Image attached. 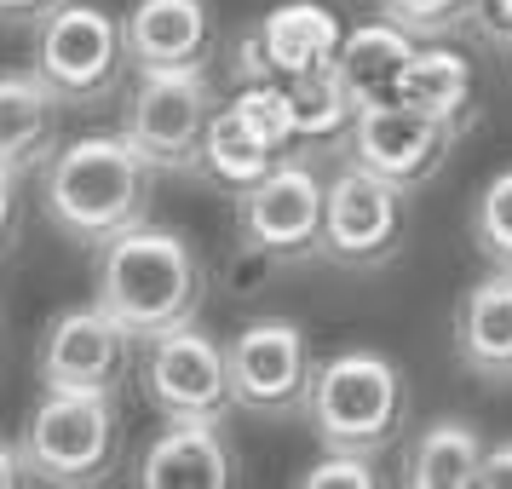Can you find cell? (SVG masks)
<instances>
[{"mask_svg":"<svg viewBox=\"0 0 512 489\" xmlns=\"http://www.w3.org/2000/svg\"><path fill=\"white\" fill-rule=\"evenodd\" d=\"M18 484H29L24 449L18 443H0V489H18Z\"/></svg>","mask_w":512,"mask_h":489,"instance_id":"4dcf8cb0","label":"cell"},{"mask_svg":"<svg viewBox=\"0 0 512 489\" xmlns=\"http://www.w3.org/2000/svg\"><path fill=\"white\" fill-rule=\"evenodd\" d=\"M415 64V35L392 18L380 24H357L346 29V41L334 52V70L346 75V87L357 104H386V98H403V75Z\"/></svg>","mask_w":512,"mask_h":489,"instance_id":"ac0fdd59","label":"cell"},{"mask_svg":"<svg viewBox=\"0 0 512 489\" xmlns=\"http://www.w3.org/2000/svg\"><path fill=\"white\" fill-rule=\"evenodd\" d=\"M29 70L47 81L70 110H98L121 93L133 70L127 58V24H116L104 6L64 0L52 18L35 24V64Z\"/></svg>","mask_w":512,"mask_h":489,"instance_id":"5b68a950","label":"cell"},{"mask_svg":"<svg viewBox=\"0 0 512 489\" xmlns=\"http://www.w3.org/2000/svg\"><path fill=\"white\" fill-rule=\"evenodd\" d=\"M64 98L52 93L35 70L0 75V173H41L52 150L64 144Z\"/></svg>","mask_w":512,"mask_h":489,"instance_id":"e0dca14e","label":"cell"},{"mask_svg":"<svg viewBox=\"0 0 512 489\" xmlns=\"http://www.w3.org/2000/svg\"><path fill=\"white\" fill-rule=\"evenodd\" d=\"M139 386L162 420H225L236 409L231 397V357L196 323L162 328L139 340Z\"/></svg>","mask_w":512,"mask_h":489,"instance_id":"30bf717a","label":"cell"},{"mask_svg":"<svg viewBox=\"0 0 512 489\" xmlns=\"http://www.w3.org/2000/svg\"><path fill=\"white\" fill-rule=\"evenodd\" d=\"M455 144H461L455 127H443L438 116H426V110L403 104V98H386V104H357L346 150H351V162L386 173L392 185L420 190L443 173Z\"/></svg>","mask_w":512,"mask_h":489,"instance_id":"7c38bea8","label":"cell"},{"mask_svg":"<svg viewBox=\"0 0 512 489\" xmlns=\"http://www.w3.org/2000/svg\"><path fill=\"white\" fill-rule=\"evenodd\" d=\"M340 41H346V29H340V18L328 6H317V0H288V6L265 12L242 35L236 75L242 81H294V75L328 70Z\"/></svg>","mask_w":512,"mask_h":489,"instance_id":"4fadbf2b","label":"cell"},{"mask_svg":"<svg viewBox=\"0 0 512 489\" xmlns=\"http://www.w3.org/2000/svg\"><path fill=\"white\" fill-rule=\"evenodd\" d=\"M236 110L248 116L265 144H277L282 156H288V144H294V116H288V87L282 81H242V93L231 98Z\"/></svg>","mask_w":512,"mask_h":489,"instance_id":"cb8c5ba5","label":"cell"},{"mask_svg":"<svg viewBox=\"0 0 512 489\" xmlns=\"http://www.w3.org/2000/svg\"><path fill=\"white\" fill-rule=\"evenodd\" d=\"M277 162H282L277 144H265L254 127H248V116H242L236 104H225V110H213V121H208V139H202V167H196V179H208V185L242 196V190L259 185V179H265Z\"/></svg>","mask_w":512,"mask_h":489,"instance_id":"44dd1931","label":"cell"},{"mask_svg":"<svg viewBox=\"0 0 512 489\" xmlns=\"http://www.w3.org/2000/svg\"><path fill=\"white\" fill-rule=\"evenodd\" d=\"M374 6H380V18L403 24L415 41H438L449 29H466V18H472V0H374Z\"/></svg>","mask_w":512,"mask_h":489,"instance_id":"d4e9b609","label":"cell"},{"mask_svg":"<svg viewBox=\"0 0 512 489\" xmlns=\"http://www.w3.org/2000/svg\"><path fill=\"white\" fill-rule=\"evenodd\" d=\"M213 110L219 104H213L208 70L139 75L127 104H121V139L133 144L156 173H196Z\"/></svg>","mask_w":512,"mask_h":489,"instance_id":"52a82bcc","label":"cell"},{"mask_svg":"<svg viewBox=\"0 0 512 489\" xmlns=\"http://www.w3.org/2000/svg\"><path fill=\"white\" fill-rule=\"evenodd\" d=\"M93 300L127 323L139 340L162 334V328L196 323V311L208 300V271L202 254L190 248L185 231H167V225H133V231L110 236L98 248L93 265Z\"/></svg>","mask_w":512,"mask_h":489,"instance_id":"7a4b0ae2","label":"cell"},{"mask_svg":"<svg viewBox=\"0 0 512 489\" xmlns=\"http://www.w3.org/2000/svg\"><path fill=\"white\" fill-rule=\"evenodd\" d=\"M144 489H231L236 449L225 438V420H167L139 455Z\"/></svg>","mask_w":512,"mask_h":489,"instance_id":"9a60e30c","label":"cell"},{"mask_svg":"<svg viewBox=\"0 0 512 489\" xmlns=\"http://www.w3.org/2000/svg\"><path fill=\"white\" fill-rule=\"evenodd\" d=\"M466 29H472L484 47L512 52V0H472V18H466Z\"/></svg>","mask_w":512,"mask_h":489,"instance_id":"4316f807","label":"cell"},{"mask_svg":"<svg viewBox=\"0 0 512 489\" xmlns=\"http://www.w3.org/2000/svg\"><path fill=\"white\" fill-rule=\"evenodd\" d=\"M409 196L386 173L363 162H346L328 179L323 202V259L340 271H380L409 242Z\"/></svg>","mask_w":512,"mask_h":489,"instance_id":"8992f818","label":"cell"},{"mask_svg":"<svg viewBox=\"0 0 512 489\" xmlns=\"http://www.w3.org/2000/svg\"><path fill=\"white\" fill-rule=\"evenodd\" d=\"M213 41L219 35H213L208 0H139L127 12V58H133V75L208 70Z\"/></svg>","mask_w":512,"mask_h":489,"instance_id":"5bb4252c","label":"cell"},{"mask_svg":"<svg viewBox=\"0 0 512 489\" xmlns=\"http://www.w3.org/2000/svg\"><path fill=\"white\" fill-rule=\"evenodd\" d=\"M18 236H24V179L0 173V259L18 248Z\"/></svg>","mask_w":512,"mask_h":489,"instance_id":"83f0119b","label":"cell"},{"mask_svg":"<svg viewBox=\"0 0 512 489\" xmlns=\"http://www.w3.org/2000/svg\"><path fill=\"white\" fill-rule=\"evenodd\" d=\"M305 420L323 449H357V455H386L409 420V386L386 351H334L311 374Z\"/></svg>","mask_w":512,"mask_h":489,"instance_id":"3957f363","label":"cell"},{"mask_svg":"<svg viewBox=\"0 0 512 489\" xmlns=\"http://www.w3.org/2000/svg\"><path fill=\"white\" fill-rule=\"evenodd\" d=\"M288 87V116H294V144H346L351 121H357V98H351L346 75L334 70H311L282 81Z\"/></svg>","mask_w":512,"mask_h":489,"instance_id":"7402d4cb","label":"cell"},{"mask_svg":"<svg viewBox=\"0 0 512 489\" xmlns=\"http://www.w3.org/2000/svg\"><path fill=\"white\" fill-rule=\"evenodd\" d=\"M64 0H0V24H41Z\"/></svg>","mask_w":512,"mask_h":489,"instance_id":"f546056e","label":"cell"},{"mask_svg":"<svg viewBox=\"0 0 512 489\" xmlns=\"http://www.w3.org/2000/svg\"><path fill=\"white\" fill-rule=\"evenodd\" d=\"M225 357H231V397L242 415H259V420L305 415L317 357H311V340H305L300 323L259 317V323L236 328Z\"/></svg>","mask_w":512,"mask_h":489,"instance_id":"8fae6325","label":"cell"},{"mask_svg":"<svg viewBox=\"0 0 512 489\" xmlns=\"http://www.w3.org/2000/svg\"><path fill=\"white\" fill-rule=\"evenodd\" d=\"M29 484L87 489L121 466V409L98 392H41L18 432Z\"/></svg>","mask_w":512,"mask_h":489,"instance_id":"277c9868","label":"cell"},{"mask_svg":"<svg viewBox=\"0 0 512 489\" xmlns=\"http://www.w3.org/2000/svg\"><path fill=\"white\" fill-rule=\"evenodd\" d=\"M323 202L328 185L317 179V167L305 156H282L259 185L236 196V236L271 265L323 259Z\"/></svg>","mask_w":512,"mask_h":489,"instance_id":"ba28073f","label":"cell"},{"mask_svg":"<svg viewBox=\"0 0 512 489\" xmlns=\"http://www.w3.org/2000/svg\"><path fill=\"white\" fill-rule=\"evenodd\" d=\"M507 58H512V52H507Z\"/></svg>","mask_w":512,"mask_h":489,"instance_id":"1f68e13d","label":"cell"},{"mask_svg":"<svg viewBox=\"0 0 512 489\" xmlns=\"http://www.w3.org/2000/svg\"><path fill=\"white\" fill-rule=\"evenodd\" d=\"M466 231H472V248H478L484 265L512 271V167H501V173L478 190Z\"/></svg>","mask_w":512,"mask_h":489,"instance_id":"603a6c76","label":"cell"},{"mask_svg":"<svg viewBox=\"0 0 512 489\" xmlns=\"http://www.w3.org/2000/svg\"><path fill=\"white\" fill-rule=\"evenodd\" d=\"M139 363V334L116 323L104 305H70L58 311L35 346V380L41 392H98L121 397L127 374Z\"/></svg>","mask_w":512,"mask_h":489,"instance_id":"9c48e42d","label":"cell"},{"mask_svg":"<svg viewBox=\"0 0 512 489\" xmlns=\"http://www.w3.org/2000/svg\"><path fill=\"white\" fill-rule=\"evenodd\" d=\"M403 104H415L426 116H438L443 127L466 133L478 121V75H472V58L449 47H426L415 52V64L403 75Z\"/></svg>","mask_w":512,"mask_h":489,"instance_id":"ffe728a7","label":"cell"},{"mask_svg":"<svg viewBox=\"0 0 512 489\" xmlns=\"http://www.w3.org/2000/svg\"><path fill=\"white\" fill-rule=\"evenodd\" d=\"M150 179L144 162L121 133H87L64 139L41 167V213L75 248H104L110 236L150 219Z\"/></svg>","mask_w":512,"mask_h":489,"instance_id":"6da1fadb","label":"cell"},{"mask_svg":"<svg viewBox=\"0 0 512 489\" xmlns=\"http://www.w3.org/2000/svg\"><path fill=\"white\" fill-rule=\"evenodd\" d=\"M484 432L466 415H438L415 432L403 449V484L409 489H466L478 484V461H484Z\"/></svg>","mask_w":512,"mask_h":489,"instance_id":"d6986e66","label":"cell"},{"mask_svg":"<svg viewBox=\"0 0 512 489\" xmlns=\"http://www.w3.org/2000/svg\"><path fill=\"white\" fill-rule=\"evenodd\" d=\"M455 363L478 386H512V271L478 277L455 305Z\"/></svg>","mask_w":512,"mask_h":489,"instance_id":"2e32d148","label":"cell"},{"mask_svg":"<svg viewBox=\"0 0 512 489\" xmlns=\"http://www.w3.org/2000/svg\"><path fill=\"white\" fill-rule=\"evenodd\" d=\"M380 455H357V449H323V461H311L300 472V489H374Z\"/></svg>","mask_w":512,"mask_h":489,"instance_id":"484cf974","label":"cell"},{"mask_svg":"<svg viewBox=\"0 0 512 489\" xmlns=\"http://www.w3.org/2000/svg\"><path fill=\"white\" fill-rule=\"evenodd\" d=\"M478 489H512V438L484 449V461H478Z\"/></svg>","mask_w":512,"mask_h":489,"instance_id":"f1b7e54d","label":"cell"}]
</instances>
